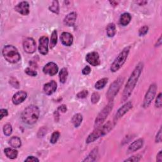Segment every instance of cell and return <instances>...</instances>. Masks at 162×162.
Listing matches in <instances>:
<instances>
[{
  "label": "cell",
  "instance_id": "cell-11",
  "mask_svg": "<svg viewBox=\"0 0 162 162\" xmlns=\"http://www.w3.org/2000/svg\"><path fill=\"white\" fill-rule=\"evenodd\" d=\"M43 72L50 76H53L57 73L58 67L54 62H49L43 68Z\"/></svg>",
  "mask_w": 162,
  "mask_h": 162
},
{
  "label": "cell",
  "instance_id": "cell-36",
  "mask_svg": "<svg viewBox=\"0 0 162 162\" xmlns=\"http://www.w3.org/2000/svg\"><path fill=\"white\" fill-rule=\"evenodd\" d=\"M88 95V91L87 90H84L79 92L78 94L77 95V97L78 98H80V99H83V98H86Z\"/></svg>",
  "mask_w": 162,
  "mask_h": 162
},
{
  "label": "cell",
  "instance_id": "cell-13",
  "mask_svg": "<svg viewBox=\"0 0 162 162\" xmlns=\"http://www.w3.org/2000/svg\"><path fill=\"white\" fill-rule=\"evenodd\" d=\"M48 43L49 39L46 36H42L39 39V53L43 55H46L48 53Z\"/></svg>",
  "mask_w": 162,
  "mask_h": 162
},
{
  "label": "cell",
  "instance_id": "cell-12",
  "mask_svg": "<svg viewBox=\"0 0 162 162\" xmlns=\"http://www.w3.org/2000/svg\"><path fill=\"white\" fill-rule=\"evenodd\" d=\"M86 61L88 63L94 67L98 66L100 64V59H99V54L97 52H91L86 55Z\"/></svg>",
  "mask_w": 162,
  "mask_h": 162
},
{
  "label": "cell",
  "instance_id": "cell-31",
  "mask_svg": "<svg viewBox=\"0 0 162 162\" xmlns=\"http://www.w3.org/2000/svg\"><path fill=\"white\" fill-rule=\"evenodd\" d=\"M60 137V132L58 131H55L54 132L51 137V139H50V142L52 144H55L56 142H57L58 139H59Z\"/></svg>",
  "mask_w": 162,
  "mask_h": 162
},
{
  "label": "cell",
  "instance_id": "cell-23",
  "mask_svg": "<svg viewBox=\"0 0 162 162\" xmlns=\"http://www.w3.org/2000/svg\"><path fill=\"white\" fill-rule=\"evenodd\" d=\"M9 145L14 148H18L21 146V140L18 137H12L9 141Z\"/></svg>",
  "mask_w": 162,
  "mask_h": 162
},
{
  "label": "cell",
  "instance_id": "cell-26",
  "mask_svg": "<svg viewBox=\"0 0 162 162\" xmlns=\"http://www.w3.org/2000/svg\"><path fill=\"white\" fill-rule=\"evenodd\" d=\"M67 76H68V71L66 68H63L62 69L60 70V74H59V78H60V80L61 83L64 84L67 79Z\"/></svg>",
  "mask_w": 162,
  "mask_h": 162
},
{
  "label": "cell",
  "instance_id": "cell-21",
  "mask_svg": "<svg viewBox=\"0 0 162 162\" xmlns=\"http://www.w3.org/2000/svg\"><path fill=\"white\" fill-rule=\"evenodd\" d=\"M98 157V149L95 148L91 151L89 155L83 161H95Z\"/></svg>",
  "mask_w": 162,
  "mask_h": 162
},
{
  "label": "cell",
  "instance_id": "cell-41",
  "mask_svg": "<svg viewBox=\"0 0 162 162\" xmlns=\"http://www.w3.org/2000/svg\"><path fill=\"white\" fill-rule=\"evenodd\" d=\"M161 129H160L159 130V131L157 135V137H156V139H155V141L156 142H160L161 141Z\"/></svg>",
  "mask_w": 162,
  "mask_h": 162
},
{
  "label": "cell",
  "instance_id": "cell-1",
  "mask_svg": "<svg viewBox=\"0 0 162 162\" xmlns=\"http://www.w3.org/2000/svg\"><path fill=\"white\" fill-rule=\"evenodd\" d=\"M143 66H144L142 62H140V63H139L138 65L136 67L135 69L133 70L131 75H130V76L126 85L125 88L123 89V95L122 97V102L126 101L130 97V95L132 94L135 86L137 83H138V80L140 77V75L142 72Z\"/></svg>",
  "mask_w": 162,
  "mask_h": 162
},
{
  "label": "cell",
  "instance_id": "cell-45",
  "mask_svg": "<svg viewBox=\"0 0 162 162\" xmlns=\"http://www.w3.org/2000/svg\"><path fill=\"white\" fill-rule=\"evenodd\" d=\"M148 2L146 1H140V2H137L136 3H138L139 5H145Z\"/></svg>",
  "mask_w": 162,
  "mask_h": 162
},
{
  "label": "cell",
  "instance_id": "cell-43",
  "mask_svg": "<svg viewBox=\"0 0 162 162\" xmlns=\"http://www.w3.org/2000/svg\"><path fill=\"white\" fill-rule=\"evenodd\" d=\"M58 110L61 111V112H63V113H65V112L67 111V106L65 105V104H62L61 106H60V107H58Z\"/></svg>",
  "mask_w": 162,
  "mask_h": 162
},
{
  "label": "cell",
  "instance_id": "cell-20",
  "mask_svg": "<svg viewBox=\"0 0 162 162\" xmlns=\"http://www.w3.org/2000/svg\"><path fill=\"white\" fill-rule=\"evenodd\" d=\"M131 15L129 13H124L123 14L120 18V23L122 26H126L130 23L131 20Z\"/></svg>",
  "mask_w": 162,
  "mask_h": 162
},
{
  "label": "cell",
  "instance_id": "cell-18",
  "mask_svg": "<svg viewBox=\"0 0 162 162\" xmlns=\"http://www.w3.org/2000/svg\"><path fill=\"white\" fill-rule=\"evenodd\" d=\"M143 145H144V140H143V139H139L136 140L129 146L127 149V152L130 153L138 151L143 146Z\"/></svg>",
  "mask_w": 162,
  "mask_h": 162
},
{
  "label": "cell",
  "instance_id": "cell-34",
  "mask_svg": "<svg viewBox=\"0 0 162 162\" xmlns=\"http://www.w3.org/2000/svg\"><path fill=\"white\" fill-rule=\"evenodd\" d=\"M10 84L14 87V88H19V83H18V81L14 77H11L10 79Z\"/></svg>",
  "mask_w": 162,
  "mask_h": 162
},
{
  "label": "cell",
  "instance_id": "cell-39",
  "mask_svg": "<svg viewBox=\"0 0 162 162\" xmlns=\"http://www.w3.org/2000/svg\"><path fill=\"white\" fill-rule=\"evenodd\" d=\"M25 161H30V162H38L39 161V159L35 157H33V156H30V157H28L26 160H25Z\"/></svg>",
  "mask_w": 162,
  "mask_h": 162
},
{
  "label": "cell",
  "instance_id": "cell-46",
  "mask_svg": "<svg viewBox=\"0 0 162 162\" xmlns=\"http://www.w3.org/2000/svg\"><path fill=\"white\" fill-rule=\"evenodd\" d=\"M110 3L112 6H114V7H117L118 4V2H115V1H111V2H110Z\"/></svg>",
  "mask_w": 162,
  "mask_h": 162
},
{
  "label": "cell",
  "instance_id": "cell-16",
  "mask_svg": "<svg viewBox=\"0 0 162 162\" xmlns=\"http://www.w3.org/2000/svg\"><path fill=\"white\" fill-rule=\"evenodd\" d=\"M57 88V84L54 80H51L49 83H46L45 84L43 90L46 95H51L53 93H54Z\"/></svg>",
  "mask_w": 162,
  "mask_h": 162
},
{
  "label": "cell",
  "instance_id": "cell-30",
  "mask_svg": "<svg viewBox=\"0 0 162 162\" xmlns=\"http://www.w3.org/2000/svg\"><path fill=\"white\" fill-rule=\"evenodd\" d=\"M3 132L5 135L9 136L12 133V127L9 123L6 124L3 127Z\"/></svg>",
  "mask_w": 162,
  "mask_h": 162
},
{
  "label": "cell",
  "instance_id": "cell-25",
  "mask_svg": "<svg viewBox=\"0 0 162 162\" xmlns=\"http://www.w3.org/2000/svg\"><path fill=\"white\" fill-rule=\"evenodd\" d=\"M116 32H117L116 27L114 23H111L108 25V26L107 27V33L108 37H113L115 35Z\"/></svg>",
  "mask_w": 162,
  "mask_h": 162
},
{
  "label": "cell",
  "instance_id": "cell-14",
  "mask_svg": "<svg viewBox=\"0 0 162 162\" xmlns=\"http://www.w3.org/2000/svg\"><path fill=\"white\" fill-rule=\"evenodd\" d=\"M15 10L22 15H27L29 14V4L27 2H22L17 5Z\"/></svg>",
  "mask_w": 162,
  "mask_h": 162
},
{
  "label": "cell",
  "instance_id": "cell-9",
  "mask_svg": "<svg viewBox=\"0 0 162 162\" xmlns=\"http://www.w3.org/2000/svg\"><path fill=\"white\" fill-rule=\"evenodd\" d=\"M24 51L29 54H33L36 50V44L35 41L31 37H27L23 42Z\"/></svg>",
  "mask_w": 162,
  "mask_h": 162
},
{
  "label": "cell",
  "instance_id": "cell-33",
  "mask_svg": "<svg viewBox=\"0 0 162 162\" xmlns=\"http://www.w3.org/2000/svg\"><path fill=\"white\" fill-rule=\"evenodd\" d=\"M141 157L139 154H137V155H134L132 156V157H130L128 159H126L124 161H132V162H138L139 161L141 160Z\"/></svg>",
  "mask_w": 162,
  "mask_h": 162
},
{
  "label": "cell",
  "instance_id": "cell-29",
  "mask_svg": "<svg viewBox=\"0 0 162 162\" xmlns=\"http://www.w3.org/2000/svg\"><path fill=\"white\" fill-rule=\"evenodd\" d=\"M49 10L51 11L53 13L56 14H59V4L58 1H54L53 2L52 5L49 8Z\"/></svg>",
  "mask_w": 162,
  "mask_h": 162
},
{
  "label": "cell",
  "instance_id": "cell-8",
  "mask_svg": "<svg viewBox=\"0 0 162 162\" xmlns=\"http://www.w3.org/2000/svg\"><path fill=\"white\" fill-rule=\"evenodd\" d=\"M157 91V86L155 84H152L146 92L145 95L144 101H143V107L144 108H148L149 105L151 104L153 99L154 98V96L156 95Z\"/></svg>",
  "mask_w": 162,
  "mask_h": 162
},
{
  "label": "cell",
  "instance_id": "cell-37",
  "mask_svg": "<svg viewBox=\"0 0 162 162\" xmlns=\"http://www.w3.org/2000/svg\"><path fill=\"white\" fill-rule=\"evenodd\" d=\"M148 32V26H143L139 30V35L140 36H145Z\"/></svg>",
  "mask_w": 162,
  "mask_h": 162
},
{
  "label": "cell",
  "instance_id": "cell-19",
  "mask_svg": "<svg viewBox=\"0 0 162 162\" xmlns=\"http://www.w3.org/2000/svg\"><path fill=\"white\" fill-rule=\"evenodd\" d=\"M77 19V14L76 12H71L68 14L64 18V23L67 26H73Z\"/></svg>",
  "mask_w": 162,
  "mask_h": 162
},
{
  "label": "cell",
  "instance_id": "cell-24",
  "mask_svg": "<svg viewBox=\"0 0 162 162\" xmlns=\"http://www.w3.org/2000/svg\"><path fill=\"white\" fill-rule=\"evenodd\" d=\"M83 121V115L80 114H77L74 115L72 117V122L73 124V126L76 127H78L82 123Z\"/></svg>",
  "mask_w": 162,
  "mask_h": 162
},
{
  "label": "cell",
  "instance_id": "cell-4",
  "mask_svg": "<svg viewBox=\"0 0 162 162\" xmlns=\"http://www.w3.org/2000/svg\"><path fill=\"white\" fill-rule=\"evenodd\" d=\"M5 59L11 64H16L20 60V55L17 49L12 45L5 46L2 51Z\"/></svg>",
  "mask_w": 162,
  "mask_h": 162
},
{
  "label": "cell",
  "instance_id": "cell-6",
  "mask_svg": "<svg viewBox=\"0 0 162 162\" xmlns=\"http://www.w3.org/2000/svg\"><path fill=\"white\" fill-rule=\"evenodd\" d=\"M123 81H124L123 77H118L110 85V88L108 90V92L107 93V98L110 102L113 101L114 99L115 98L116 95L118 94V91H119L121 86H122Z\"/></svg>",
  "mask_w": 162,
  "mask_h": 162
},
{
  "label": "cell",
  "instance_id": "cell-7",
  "mask_svg": "<svg viewBox=\"0 0 162 162\" xmlns=\"http://www.w3.org/2000/svg\"><path fill=\"white\" fill-rule=\"evenodd\" d=\"M113 107H114V103L113 101H111L101 111V112L98 114L95 120V126L96 128L100 126L104 123V122L108 117V115L110 114V111L112 110V109H113Z\"/></svg>",
  "mask_w": 162,
  "mask_h": 162
},
{
  "label": "cell",
  "instance_id": "cell-38",
  "mask_svg": "<svg viewBox=\"0 0 162 162\" xmlns=\"http://www.w3.org/2000/svg\"><path fill=\"white\" fill-rule=\"evenodd\" d=\"M155 106L157 108L161 107V93H160L158 96H157V98L156 99Z\"/></svg>",
  "mask_w": 162,
  "mask_h": 162
},
{
  "label": "cell",
  "instance_id": "cell-35",
  "mask_svg": "<svg viewBox=\"0 0 162 162\" xmlns=\"http://www.w3.org/2000/svg\"><path fill=\"white\" fill-rule=\"evenodd\" d=\"M25 72H26V73L28 75V76H32V77H36L37 75V73L36 71L31 69V68H27L26 70H25Z\"/></svg>",
  "mask_w": 162,
  "mask_h": 162
},
{
  "label": "cell",
  "instance_id": "cell-17",
  "mask_svg": "<svg viewBox=\"0 0 162 162\" xmlns=\"http://www.w3.org/2000/svg\"><path fill=\"white\" fill-rule=\"evenodd\" d=\"M60 40L62 44L66 46H70L72 45L73 37L72 35L68 33H63L60 36Z\"/></svg>",
  "mask_w": 162,
  "mask_h": 162
},
{
  "label": "cell",
  "instance_id": "cell-40",
  "mask_svg": "<svg viewBox=\"0 0 162 162\" xmlns=\"http://www.w3.org/2000/svg\"><path fill=\"white\" fill-rule=\"evenodd\" d=\"M91 69L90 67L89 66H86V67H84L83 68V73L84 75H86V76H87V75H89L90 73H91Z\"/></svg>",
  "mask_w": 162,
  "mask_h": 162
},
{
  "label": "cell",
  "instance_id": "cell-15",
  "mask_svg": "<svg viewBox=\"0 0 162 162\" xmlns=\"http://www.w3.org/2000/svg\"><path fill=\"white\" fill-rule=\"evenodd\" d=\"M27 96V93L25 91H18L14 95L13 98H12V101H13L14 104L18 105L23 103L25 100H26Z\"/></svg>",
  "mask_w": 162,
  "mask_h": 162
},
{
  "label": "cell",
  "instance_id": "cell-5",
  "mask_svg": "<svg viewBox=\"0 0 162 162\" xmlns=\"http://www.w3.org/2000/svg\"><path fill=\"white\" fill-rule=\"evenodd\" d=\"M130 48V46L125 48L122 51V52H120V54L118 55V57L115 58L113 64L111 65L110 70L112 72H117L123 66L128 57Z\"/></svg>",
  "mask_w": 162,
  "mask_h": 162
},
{
  "label": "cell",
  "instance_id": "cell-27",
  "mask_svg": "<svg viewBox=\"0 0 162 162\" xmlns=\"http://www.w3.org/2000/svg\"><path fill=\"white\" fill-rule=\"evenodd\" d=\"M108 78H103L100 80H99L98 82L95 84V88L96 89H101L103 88H104V86L108 83Z\"/></svg>",
  "mask_w": 162,
  "mask_h": 162
},
{
  "label": "cell",
  "instance_id": "cell-42",
  "mask_svg": "<svg viewBox=\"0 0 162 162\" xmlns=\"http://www.w3.org/2000/svg\"><path fill=\"white\" fill-rule=\"evenodd\" d=\"M0 114H1V120L5 117H7L8 115V110L6 109H2L0 110Z\"/></svg>",
  "mask_w": 162,
  "mask_h": 162
},
{
  "label": "cell",
  "instance_id": "cell-32",
  "mask_svg": "<svg viewBox=\"0 0 162 162\" xmlns=\"http://www.w3.org/2000/svg\"><path fill=\"white\" fill-rule=\"evenodd\" d=\"M99 98H100V96H99V95L98 94V92H94L91 96V101L93 104H96L99 101Z\"/></svg>",
  "mask_w": 162,
  "mask_h": 162
},
{
  "label": "cell",
  "instance_id": "cell-3",
  "mask_svg": "<svg viewBox=\"0 0 162 162\" xmlns=\"http://www.w3.org/2000/svg\"><path fill=\"white\" fill-rule=\"evenodd\" d=\"M115 123H113L109 121L107 123L104 124L103 126L98 127L94 131L89 135L88 138L86 139V143H88V144L91 143L95 141L98 138H101V137H103L106 134H107L110 130L113 129Z\"/></svg>",
  "mask_w": 162,
  "mask_h": 162
},
{
  "label": "cell",
  "instance_id": "cell-22",
  "mask_svg": "<svg viewBox=\"0 0 162 162\" xmlns=\"http://www.w3.org/2000/svg\"><path fill=\"white\" fill-rule=\"evenodd\" d=\"M5 153L8 158L11 159V160L17 158L18 156V151L16 150V149L10 148H6L5 149Z\"/></svg>",
  "mask_w": 162,
  "mask_h": 162
},
{
  "label": "cell",
  "instance_id": "cell-2",
  "mask_svg": "<svg viewBox=\"0 0 162 162\" xmlns=\"http://www.w3.org/2000/svg\"><path fill=\"white\" fill-rule=\"evenodd\" d=\"M39 109L35 105H30L23 110L22 114V119L28 125H33L38 120Z\"/></svg>",
  "mask_w": 162,
  "mask_h": 162
},
{
  "label": "cell",
  "instance_id": "cell-28",
  "mask_svg": "<svg viewBox=\"0 0 162 162\" xmlns=\"http://www.w3.org/2000/svg\"><path fill=\"white\" fill-rule=\"evenodd\" d=\"M57 44V30H54L52 33L51 37V42H50V48H53Z\"/></svg>",
  "mask_w": 162,
  "mask_h": 162
},
{
  "label": "cell",
  "instance_id": "cell-44",
  "mask_svg": "<svg viewBox=\"0 0 162 162\" xmlns=\"http://www.w3.org/2000/svg\"><path fill=\"white\" fill-rule=\"evenodd\" d=\"M157 160L158 161H162V155H161V151H160L157 156Z\"/></svg>",
  "mask_w": 162,
  "mask_h": 162
},
{
  "label": "cell",
  "instance_id": "cell-10",
  "mask_svg": "<svg viewBox=\"0 0 162 162\" xmlns=\"http://www.w3.org/2000/svg\"><path fill=\"white\" fill-rule=\"evenodd\" d=\"M132 108V102L129 101L126 104H124L121 108L118 109L117 114H115V116L114 117V123L115 124L117 121H118L120 118H122L124 115L127 114Z\"/></svg>",
  "mask_w": 162,
  "mask_h": 162
}]
</instances>
